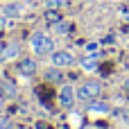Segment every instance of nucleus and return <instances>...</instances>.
<instances>
[{
    "mask_svg": "<svg viewBox=\"0 0 129 129\" xmlns=\"http://www.w3.org/2000/svg\"><path fill=\"white\" fill-rule=\"evenodd\" d=\"M29 48H32L36 54H48V52H52L54 41H52L45 32H34V34L29 36Z\"/></svg>",
    "mask_w": 129,
    "mask_h": 129,
    "instance_id": "obj_1",
    "label": "nucleus"
},
{
    "mask_svg": "<svg viewBox=\"0 0 129 129\" xmlns=\"http://www.w3.org/2000/svg\"><path fill=\"white\" fill-rule=\"evenodd\" d=\"M100 93H102V84H98V82H86V84L79 86L77 98H79L82 102H93L95 98H100Z\"/></svg>",
    "mask_w": 129,
    "mask_h": 129,
    "instance_id": "obj_2",
    "label": "nucleus"
},
{
    "mask_svg": "<svg viewBox=\"0 0 129 129\" xmlns=\"http://www.w3.org/2000/svg\"><path fill=\"white\" fill-rule=\"evenodd\" d=\"M75 88L73 86H63L61 91H59V104L63 107V109H73L75 107Z\"/></svg>",
    "mask_w": 129,
    "mask_h": 129,
    "instance_id": "obj_3",
    "label": "nucleus"
},
{
    "mask_svg": "<svg viewBox=\"0 0 129 129\" xmlns=\"http://www.w3.org/2000/svg\"><path fill=\"white\" fill-rule=\"evenodd\" d=\"M73 63H75V57L70 52H52V66L66 68V66H73Z\"/></svg>",
    "mask_w": 129,
    "mask_h": 129,
    "instance_id": "obj_4",
    "label": "nucleus"
},
{
    "mask_svg": "<svg viewBox=\"0 0 129 129\" xmlns=\"http://www.w3.org/2000/svg\"><path fill=\"white\" fill-rule=\"evenodd\" d=\"M18 52H20V50H18V45H16V43H7V45L0 50V59H2V61L16 59V57H18Z\"/></svg>",
    "mask_w": 129,
    "mask_h": 129,
    "instance_id": "obj_5",
    "label": "nucleus"
},
{
    "mask_svg": "<svg viewBox=\"0 0 129 129\" xmlns=\"http://www.w3.org/2000/svg\"><path fill=\"white\" fill-rule=\"evenodd\" d=\"M18 70H20L23 75H34V73H36V63H34L32 59H23L20 66H18Z\"/></svg>",
    "mask_w": 129,
    "mask_h": 129,
    "instance_id": "obj_6",
    "label": "nucleus"
},
{
    "mask_svg": "<svg viewBox=\"0 0 129 129\" xmlns=\"http://www.w3.org/2000/svg\"><path fill=\"white\" fill-rule=\"evenodd\" d=\"M45 2V7H50V9H61V7H68L70 5V0H43Z\"/></svg>",
    "mask_w": 129,
    "mask_h": 129,
    "instance_id": "obj_7",
    "label": "nucleus"
},
{
    "mask_svg": "<svg viewBox=\"0 0 129 129\" xmlns=\"http://www.w3.org/2000/svg\"><path fill=\"white\" fill-rule=\"evenodd\" d=\"M57 34H68V29H70V23H66V20H59V23H54V27H52Z\"/></svg>",
    "mask_w": 129,
    "mask_h": 129,
    "instance_id": "obj_8",
    "label": "nucleus"
},
{
    "mask_svg": "<svg viewBox=\"0 0 129 129\" xmlns=\"http://www.w3.org/2000/svg\"><path fill=\"white\" fill-rule=\"evenodd\" d=\"M45 79H48V82H61V75H59L57 66H54V70H52V68H50V70H45Z\"/></svg>",
    "mask_w": 129,
    "mask_h": 129,
    "instance_id": "obj_9",
    "label": "nucleus"
},
{
    "mask_svg": "<svg viewBox=\"0 0 129 129\" xmlns=\"http://www.w3.org/2000/svg\"><path fill=\"white\" fill-rule=\"evenodd\" d=\"M82 68L88 70V73H93V70H98V63L93 59H82Z\"/></svg>",
    "mask_w": 129,
    "mask_h": 129,
    "instance_id": "obj_10",
    "label": "nucleus"
},
{
    "mask_svg": "<svg viewBox=\"0 0 129 129\" xmlns=\"http://www.w3.org/2000/svg\"><path fill=\"white\" fill-rule=\"evenodd\" d=\"M45 20H48V23H59V14L52 9V11H48V14H45Z\"/></svg>",
    "mask_w": 129,
    "mask_h": 129,
    "instance_id": "obj_11",
    "label": "nucleus"
},
{
    "mask_svg": "<svg viewBox=\"0 0 129 129\" xmlns=\"http://www.w3.org/2000/svg\"><path fill=\"white\" fill-rule=\"evenodd\" d=\"M91 111H93V113H107L109 109H107L104 104H91Z\"/></svg>",
    "mask_w": 129,
    "mask_h": 129,
    "instance_id": "obj_12",
    "label": "nucleus"
},
{
    "mask_svg": "<svg viewBox=\"0 0 129 129\" xmlns=\"http://www.w3.org/2000/svg\"><path fill=\"white\" fill-rule=\"evenodd\" d=\"M7 14H9V16H18V14H20V7H18V5H9V7H7Z\"/></svg>",
    "mask_w": 129,
    "mask_h": 129,
    "instance_id": "obj_13",
    "label": "nucleus"
},
{
    "mask_svg": "<svg viewBox=\"0 0 129 129\" xmlns=\"http://www.w3.org/2000/svg\"><path fill=\"white\" fill-rule=\"evenodd\" d=\"M86 52H88V54H98V52H100V45H98V43H88V45H86Z\"/></svg>",
    "mask_w": 129,
    "mask_h": 129,
    "instance_id": "obj_14",
    "label": "nucleus"
},
{
    "mask_svg": "<svg viewBox=\"0 0 129 129\" xmlns=\"http://www.w3.org/2000/svg\"><path fill=\"white\" fill-rule=\"evenodd\" d=\"M70 120H73V127H82V118H79L77 113H73V116H70Z\"/></svg>",
    "mask_w": 129,
    "mask_h": 129,
    "instance_id": "obj_15",
    "label": "nucleus"
},
{
    "mask_svg": "<svg viewBox=\"0 0 129 129\" xmlns=\"http://www.w3.org/2000/svg\"><path fill=\"white\" fill-rule=\"evenodd\" d=\"M2 88H5V91H7L9 95H16V91H14L11 86H9V82H2Z\"/></svg>",
    "mask_w": 129,
    "mask_h": 129,
    "instance_id": "obj_16",
    "label": "nucleus"
},
{
    "mask_svg": "<svg viewBox=\"0 0 129 129\" xmlns=\"http://www.w3.org/2000/svg\"><path fill=\"white\" fill-rule=\"evenodd\" d=\"M7 25H9V20H7L5 16H0V32H5V29H7Z\"/></svg>",
    "mask_w": 129,
    "mask_h": 129,
    "instance_id": "obj_17",
    "label": "nucleus"
},
{
    "mask_svg": "<svg viewBox=\"0 0 129 129\" xmlns=\"http://www.w3.org/2000/svg\"><path fill=\"white\" fill-rule=\"evenodd\" d=\"M0 129H7V120L2 118V122H0Z\"/></svg>",
    "mask_w": 129,
    "mask_h": 129,
    "instance_id": "obj_18",
    "label": "nucleus"
}]
</instances>
